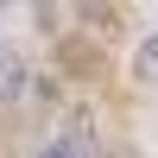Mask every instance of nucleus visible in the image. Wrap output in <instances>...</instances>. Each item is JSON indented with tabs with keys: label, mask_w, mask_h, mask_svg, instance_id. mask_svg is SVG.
<instances>
[{
	"label": "nucleus",
	"mask_w": 158,
	"mask_h": 158,
	"mask_svg": "<svg viewBox=\"0 0 158 158\" xmlns=\"http://www.w3.org/2000/svg\"><path fill=\"white\" fill-rule=\"evenodd\" d=\"M38 158H70V152H63V146H51V152H38Z\"/></svg>",
	"instance_id": "obj_1"
}]
</instances>
